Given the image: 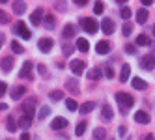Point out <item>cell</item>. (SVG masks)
I'll return each instance as SVG.
<instances>
[{
  "mask_svg": "<svg viewBox=\"0 0 155 140\" xmlns=\"http://www.w3.org/2000/svg\"><path fill=\"white\" fill-rule=\"evenodd\" d=\"M116 101L120 103V106H121V110H124V114H125L127 109H131V106L135 105V99H133V95H131V93H125V92H118V93H116Z\"/></svg>",
  "mask_w": 155,
  "mask_h": 140,
  "instance_id": "cell-1",
  "label": "cell"
},
{
  "mask_svg": "<svg viewBox=\"0 0 155 140\" xmlns=\"http://www.w3.org/2000/svg\"><path fill=\"white\" fill-rule=\"evenodd\" d=\"M21 106H23L25 116H28V118H32V120H34V116H36V99H34V97L25 99Z\"/></svg>",
  "mask_w": 155,
  "mask_h": 140,
  "instance_id": "cell-2",
  "label": "cell"
},
{
  "mask_svg": "<svg viewBox=\"0 0 155 140\" xmlns=\"http://www.w3.org/2000/svg\"><path fill=\"white\" fill-rule=\"evenodd\" d=\"M81 23H82V28L88 32V34H95V32L99 30V24H97V21H95V19L86 17V19H82V21H81Z\"/></svg>",
  "mask_w": 155,
  "mask_h": 140,
  "instance_id": "cell-3",
  "label": "cell"
},
{
  "mask_svg": "<svg viewBox=\"0 0 155 140\" xmlns=\"http://www.w3.org/2000/svg\"><path fill=\"white\" fill-rule=\"evenodd\" d=\"M140 67L146 69V71H151L155 67V54H146L140 58Z\"/></svg>",
  "mask_w": 155,
  "mask_h": 140,
  "instance_id": "cell-4",
  "label": "cell"
},
{
  "mask_svg": "<svg viewBox=\"0 0 155 140\" xmlns=\"http://www.w3.org/2000/svg\"><path fill=\"white\" fill-rule=\"evenodd\" d=\"M38 47H39L41 52H51L52 47H54V41H52L51 37H41L39 43H38Z\"/></svg>",
  "mask_w": 155,
  "mask_h": 140,
  "instance_id": "cell-5",
  "label": "cell"
},
{
  "mask_svg": "<svg viewBox=\"0 0 155 140\" xmlns=\"http://www.w3.org/2000/svg\"><path fill=\"white\" fill-rule=\"evenodd\" d=\"M15 32H17V34L21 36V37H23V39H30L32 37V34H30V30L26 28V24L23 23V21H21V23L15 26Z\"/></svg>",
  "mask_w": 155,
  "mask_h": 140,
  "instance_id": "cell-6",
  "label": "cell"
},
{
  "mask_svg": "<svg viewBox=\"0 0 155 140\" xmlns=\"http://www.w3.org/2000/svg\"><path fill=\"white\" fill-rule=\"evenodd\" d=\"M69 67H71V71H73L75 75H82L86 66H84V62H82V60H71Z\"/></svg>",
  "mask_w": 155,
  "mask_h": 140,
  "instance_id": "cell-7",
  "label": "cell"
},
{
  "mask_svg": "<svg viewBox=\"0 0 155 140\" xmlns=\"http://www.w3.org/2000/svg\"><path fill=\"white\" fill-rule=\"evenodd\" d=\"M65 88H68L71 93H79L81 92V84H79L77 79H68L65 80Z\"/></svg>",
  "mask_w": 155,
  "mask_h": 140,
  "instance_id": "cell-8",
  "label": "cell"
},
{
  "mask_svg": "<svg viewBox=\"0 0 155 140\" xmlns=\"http://www.w3.org/2000/svg\"><path fill=\"white\" fill-rule=\"evenodd\" d=\"M112 116H114V110H112V106L105 103V105L101 106V118H103L105 122H110V120H112Z\"/></svg>",
  "mask_w": 155,
  "mask_h": 140,
  "instance_id": "cell-9",
  "label": "cell"
},
{
  "mask_svg": "<svg viewBox=\"0 0 155 140\" xmlns=\"http://www.w3.org/2000/svg\"><path fill=\"white\" fill-rule=\"evenodd\" d=\"M41 21H43V9H41V8H38L36 11L30 15V23L34 24V26H38V24H41Z\"/></svg>",
  "mask_w": 155,
  "mask_h": 140,
  "instance_id": "cell-10",
  "label": "cell"
},
{
  "mask_svg": "<svg viewBox=\"0 0 155 140\" xmlns=\"http://www.w3.org/2000/svg\"><path fill=\"white\" fill-rule=\"evenodd\" d=\"M51 127L54 129V131H60V129H64V127H68V120L65 118H54L52 120V123H51Z\"/></svg>",
  "mask_w": 155,
  "mask_h": 140,
  "instance_id": "cell-11",
  "label": "cell"
},
{
  "mask_svg": "<svg viewBox=\"0 0 155 140\" xmlns=\"http://www.w3.org/2000/svg\"><path fill=\"white\" fill-rule=\"evenodd\" d=\"M101 28H103V32H105V34L107 36H110V34H112V32H114V21L112 19H105L103 21V23H101Z\"/></svg>",
  "mask_w": 155,
  "mask_h": 140,
  "instance_id": "cell-12",
  "label": "cell"
},
{
  "mask_svg": "<svg viewBox=\"0 0 155 140\" xmlns=\"http://www.w3.org/2000/svg\"><path fill=\"white\" fill-rule=\"evenodd\" d=\"M95 52H99V54H107V52H110V43L108 41H99L95 45Z\"/></svg>",
  "mask_w": 155,
  "mask_h": 140,
  "instance_id": "cell-13",
  "label": "cell"
},
{
  "mask_svg": "<svg viewBox=\"0 0 155 140\" xmlns=\"http://www.w3.org/2000/svg\"><path fill=\"white\" fill-rule=\"evenodd\" d=\"M0 67H2V71L9 73V71H12V67H13V58H12V56L2 58V62H0Z\"/></svg>",
  "mask_w": 155,
  "mask_h": 140,
  "instance_id": "cell-14",
  "label": "cell"
},
{
  "mask_svg": "<svg viewBox=\"0 0 155 140\" xmlns=\"http://www.w3.org/2000/svg\"><path fill=\"white\" fill-rule=\"evenodd\" d=\"M25 93H26V88H25V86H21V84H19V86H15V88L12 90V97H13L15 101H19V99L23 97Z\"/></svg>",
  "mask_w": 155,
  "mask_h": 140,
  "instance_id": "cell-15",
  "label": "cell"
},
{
  "mask_svg": "<svg viewBox=\"0 0 155 140\" xmlns=\"http://www.w3.org/2000/svg\"><path fill=\"white\" fill-rule=\"evenodd\" d=\"M135 122L137 123H150V114L144 112V110H138L135 114Z\"/></svg>",
  "mask_w": 155,
  "mask_h": 140,
  "instance_id": "cell-16",
  "label": "cell"
},
{
  "mask_svg": "<svg viewBox=\"0 0 155 140\" xmlns=\"http://www.w3.org/2000/svg\"><path fill=\"white\" fill-rule=\"evenodd\" d=\"M75 32H77V28H75L73 24H68V26L64 28V32H62V36H64V39H65V41H68V39H71V37L75 36Z\"/></svg>",
  "mask_w": 155,
  "mask_h": 140,
  "instance_id": "cell-17",
  "label": "cell"
},
{
  "mask_svg": "<svg viewBox=\"0 0 155 140\" xmlns=\"http://www.w3.org/2000/svg\"><path fill=\"white\" fill-rule=\"evenodd\" d=\"M32 62H25V66H23V69H21V73H19V77H23V79H30V71H32Z\"/></svg>",
  "mask_w": 155,
  "mask_h": 140,
  "instance_id": "cell-18",
  "label": "cell"
},
{
  "mask_svg": "<svg viewBox=\"0 0 155 140\" xmlns=\"http://www.w3.org/2000/svg\"><path fill=\"white\" fill-rule=\"evenodd\" d=\"M133 88H135V90H146L148 82L144 79H140V77H137V79H133Z\"/></svg>",
  "mask_w": 155,
  "mask_h": 140,
  "instance_id": "cell-19",
  "label": "cell"
},
{
  "mask_svg": "<svg viewBox=\"0 0 155 140\" xmlns=\"http://www.w3.org/2000/svg\"><path fill=\"white\" fill-rule=\"evenodd\" d=\"M131 77V66H121V73H120V80L121 82H127V79Z\"/></svg>",
  "mask_w": 155,
  "mask_h": 140,
  "instance_id": "cell-20",
  "label": "cell"
},
{
  "mask_svg": "<svg viewBox=\"0 0 155 140\" xmlns=\"http://www.w3.org/2000/svg\"><path fill=\"white\" fill-rule=\"evenodd\" d=\"M95 109V103L94 101H88V103H82L81 106H79V110L82 112V114H88V112H92Z\"/></svg>",
  "mask_w": 155,
  "mask_h": 140,
  "instance_id": "cell-21",
  "label": "cell"
},
{
  "mask_svg": "<svg viewBox=\"0 0 155 140\" xmlns=\"http://www.w3.org/2000/svg\"><path fill=\"white\" fill-rule=\"evenodd\" d=\"M26 11V4L25 2H13V13L15 15H23Z\"/></svg>",
  "mask_w": 155,
  "mask_h": 140,
  "instance_id": "cell-22",
  "label": "cell"
},
{
  "mask_svg": "<svg viewBox=\"0 0 155 140\" xmlns=\"http://www.w3.org/2000/svg\"><path fill=\"white\" fill-rule=\"evenodd\" d=\"M101 77H103V71L99 69V67H94L90 73H88V79H90V80H99Z\"/></svg>",
  "mask_w": 155,
  "mask_h": 140,
  "instance_id": "cell-23",
  "label": "cell"
},
{
  "mask_svg": "<svg viewBox=\"0 0 155 140\" xmlns=\"http://www.w3.org/2000/svg\"><path fill=\"white\" fill-rule=\"evenodd\" d=\"M77 49H79L81 52H88L90 45H88V41H86L84 37H79V39H77Z\"/></svg>",
  "mask_w": 155,
  "mask_h": 140,
  "instance_id": "cell-24",
  "label": "cell"
},
{
  "mask_svg": "<svg viewBox=\"0 0 155 140\" xmlns=\"http://www.w3.org/2000/svg\"><path fill=\"white\" fill-rule=\"evenodd\" d=\"M107 138V131L103 127H95V131H94V140H105Z\"/></svg>",
  "mask_w": 155,
  "mask_h": 140,
  "instance_id": "cell-25",
  "label": "cell"
},
{
  "mask_svg": "<svg viewBox=\"0 0 155 140\" xmlns=\"http://www.w3.org/2000/svg\"><path fill=\"white\" fill-rule=\"evenodd\" d=\"M148 21V9H138V13H137V23H140V24H144Z\"/></svg>",
  "mask_w": 155,
  "mask_h": 140,
  "instance_id": "cell-26",
  "label": "cell"
},
{
  "mask_svg": "<svg viewBox=\"0 0 155 140\" xmlns=\"http://www.w3.org/2000/svg\"><path fill=\"white\" fill-rule=\"evenodd\" d=\"M17 127H19V123H15L13 116H8V131H9V133H15Z\"/></svg>",
  "mask_w": 155,
  "mask_h": 140,
  "instance_id": "cell-27",
  "label": "cell"
},
{
  "mask_svg": "<svg viewBox=\"0 0 155 140\" xmlns=\"http://www.w3.org/2000/svg\"><path fill=\"white\" fill-rule=\"evenodd\" d=\"M150 37L148 36H144V34H140L138 37H137V45H140V47H146V45H150Z\"/></svg>",
  "mask_w": 155,
  "mask_h": 140,
  "instance_id": "cell-28",
  "label": "cell"
},
{
  "mask_svg": "<svg viewBox=\"0 0 155 140\" xmlns=\"http://www.w3.org/2000/svg\"><path fill=\"white\" fill-rule=\"evenodd\" d=\"M30 123H32V118H28V116H21V120H19V127L28 129V127H30Z\"/></svg>",
  "mask_w": 155,
  "mask_h": 140,
  "instance_id": "cell-29",
  "label": "cell"
},
{
  "mask_svg": "<svg viewBox=\"0 0 155 140\" xmlns=\"http://www.w3.org/2000/svg\"><path fill=\"white\" fill-rule=\"evenodd\" d=\"M54 24H56V19H54V15H47V17H45V26H47V28H54Z\"/></svg>",
  "mask_w": 155,
  "mask_h": 140,
  "instance_id": "cell-30",
  "label": "cell"
},
{
  "mask_svg": "<svg viewBox=\"0 0 155 140\" xmlns=\"http://www.w3.org/2000/svg\"><path fill=\"white\" fill-rule=\"evenodd\" d=\"M65 106H68V109L71 110V112H75V110H79V105H77L73 99H68V101H65Z\"/></svg>",
  "mask_w": 155,
  "mask_h": 140,
  "instance_id": "cell-31",
  "label": "cell"
},
{
  "mask_svg": "<svg viewBox=\"0 0 155 140\" xmlns=\"http://www.w3.org/2000/svg\"><path fill=\"white\" fill-rule=\"evenodd\" d=\"M84 131H86V123L82 122V123H79V125H77V129H75V135H77V136H82V135H84Z\"/></svg>",
  "mask_w": 155,
  "mask_h": 140,
  "instance_id": "cell-32",
  "label": "cell"
},
{
  "mask_svg": "<svg viewBox=\"0 0 155 140\" xmlns=\"http://www.w3.org/2000/svg\"><path fill=\"white\" fill-rule=\"evenodd\" d=\"M94 11H95V15L103 13V11H105V4H103V2H95V6H94Z\"/></svg>",
  "mask_w": 155,
  "mask_h": 140,
  "instance_id": "cell-33",
  "label": "cell"
},
{
  "mask_svg": "<svg viewBox=\"0 0 155 140\" xmlns=\"http://www.w3.org/2000/svg\"><path fill=\"white\" fill-rule=\"evenodd\" d=\"M120 15H121V19H124L125 23H127V19L131 17V9H129V8H121V11H120Z\"/></svg>",
  "mask_w": 155,
  "mask_h": 140,
  "instance_id": "cell-34",
  "label": "cell"
},
{
  "mask_svg": "<svg viewBox=\"0 0 155 140\" xmlns=\"http://www.w3.org/2000/svg\"><path fill=\"white\" fill-rule=\"evenodd\" d=\"M121 32H124V36H125V37H127V36H131V32H133L131 23H124V28H121Z\"/></svg>",
  "mask_w": 155,
  "mask_h": 140,
  "instance_id": "cell-35",
  "label": "cell"
},
{
  "mask_svg": "<svg viewBox=\"0 0 155 140\" xmlns=\"http://www.w3.org/2000/svg\"><path fill=\"white\" fill-rule=\"evenodd\" d=\"M51 97H52V101H60L64 97V93L60 90H54V92H51Z\"/></svg>",
  "mask_w": 155,
  "mask_h": 140,
  "instance_id": "cell-36",
  "label": "cell"
},
{
  "mask_svg": "<svg viewBox=\"0 0 155 140\" xmlns=\"http://www.w3.org/2000/svg\"><path fill=\"white\" fill-rule=\"evenodd\" d=\"M49 112H51V109H49V106H41V110H39L38 118H41V120H43V118H47V116H49Z\"/></svg>",
  "mask_w": 155,
  "mask_h": 140,
  "instance_id": "cell-37",
  "label": "cell"
},
{
  "mask_svg": "<svg viewBox=\"0 0 155 140\" xmlns=\"http://www.w3.org/2000/svg\"><path fill=\"white\" fill-rule=\"evenodd\" d=\"M62 52H64L65 56H69L71 52H73V47L69 45V43H64V47H62Z\"/></svg>",
  "mask_w": 155,
  "mask_h": 140,
  "instance_id": "cell-38",
  "label": "cell"
},
{
  "mask_svg": "<svg viewBox=\"0 0 155 140\" xmlns=\"http://www.w3.org/2000/svg\"><path fill=\"white\" fill-rule=\"evenodd\" d=\"M0 23H2V24L9 23V15H8L6 11H2V9H0Z\"/></svg>",
  "mask_w": 155,
  "mask_h": 140,
  "instance_id": "cell-39",
  "label": "cell"
},
{
  "mask_svg": "<svg viewBox=\"0 0 155 140\" xmlns=\"http://www.w3.org/2000/svg\"><path fill=\"white\" fill-rule=\"evenodd\" d=\"M12 49H13V52H19V54H21V52H25V49L21 47L17 41H13V43H12Z\"/></svg>",
  "mask_w": 155,
  "mask_h": 140,
  "instance_id": "cell-40",
  "label": "cell"
},
{
  "mask_svg": "<svg viewBox=\"0 0 155 140\" xmlns=\"http://www.w3.org/2000/svg\"><path fill=\"white\" fill-rule=\"evenodd\" d=\"M105 75H107L108 79H112V77H114V69H112V66H110V63L107 66V71H105Z\"/></svg>",
  "mask_w": 155,
  "mask_h": 140,
  "instance_id": "cell-41",
  "label": "cell"
},
{
  "mask_svg": "<svg viewBox=\"0 0 155 140\" xmlns=\"http://www.w3.org/2000/svg\"><path fill=\"white\" fill-rule=\"evenodd\" d=\"M54 6H56L58 11H65V8H68V4H64V2H56Z\"/></svg>",
  "mask_w": 155,
  "mask_h": 140,
  "instance_id": "cell-42",
  "label": "cell"
},
{
  "mask_svg": "<svg viewBox=\"0 0 155 140\" xmlns=\"http://www.w3.org/2000/svg\"><path fill=\"white\" fill-rule=\"evenodd\" d=\"M125 50H127V54H135V52H137L135 45H125Z\"/></svg>",
  "mask_w": 155,
  "mask_h": 140,
  "instance_id": "cell-43",
  "label": "cell"
},
{
  "mask_svg": "<svg viewBox=\"0 0 155 140\" xmlns=\"http://www.w3.org/2000/svg\"><path fill=\"white\" fill-rule=\"evenodd\" d=\"M6 90H8V86H6V82H0V97L6 93Z\"/></svg>",
  "mask_w": 155,
  "mask_h": 140,
  "instance_id": "cell-44",
  "label": "cell"
},
{
  "mask_svg": "<svg viewBox=\"0 0 155 140\" xmlns=\"http://www.w3.org/2000/svg\"><path fill=\"white\" fill-rule=\"evenodd\" d=\"M38 71H39L41 75H47V69H45V66H43V63H39V66H38Z\"/></svg>",
  "mask_w": 155,
  "mask_h": 140,
  "instance_id": "cell-45",
  "label": "cell"
},
{
  "mask_svg": "<svg viewBox=\"0 0 155 140\" xmlns=\"http://www.w3.org/2000/svg\"><path fill=\"white\" fill-rule=\"evenodd\" d=\"M151 4H153L151 0H142V6H146V8H148V6H151Z\"/></svg>",
  "mask_w": 155,
  "mask_h": 140,
  "instance_id": "cell-46",
  "label": "cell"
},
{
  "mask_svg": "<svg viewBox=\"0 0 155 140\" xmlns=\"http://www.w3.org/2000/svg\"><path fill=\"white\" fill-rule=\"evenodd\" d=\"M75 4H77V6H84L86 0H75Z\"/></svg>",
  "mask_w": 155,
  "mask_h": 140,
  "instance_id": "cell-47",
  "label": "cell"
},
{
  "mask_svg": "<svg viewBox=\"0 0 155 140\" xmlns=\"http://www.w3.org/2000/svg\"><path fill=\"white\" fill-rule=\"evenodd\" d=\"M0 110H8V105L2 103V101H0Z\"/></svg>",
  "mask_w": 155,
  "mask_h": 140,
  "instance_id": "cell-48",
  "label": "cell"
},
{
  "mask_svg": "<svg viewBox=\"0 0 155 140\" xmlns=\"http://www.w3.org/2000/svg\"><path fill=\"white\" fill-rule=\"evenodd\" d=\"M124 135H125V127L121 125V127H120V136H124Z\"/></svg>",
  "mask_w": 155,
  "mask_h": 140,
  "instance_id": "cell-49",
  "label": "cell"
},
{
  "mask_svg": "<svg viewBox=\"0 0 155 140\" xmlns=\"http://www.w3.org/2000/svg\"><path fill=\"white\" fill-rule=\"evenodd\" d=\"M21 140H30V135H28V133H25L23 136H21Z\"/></svg>",
  "mask_w": 155,
  "mask_h": 140,
  "instance_id": "cell-50",
  "label": "cell"
},
{
  "mask_svg": "<svg viewBox=\"0 0 155 140\" xmlns=\"http://www.w3.org/2000/svg\"><path fill=\"white\" fill-rule=\"evenodd\" d=\"M144 140H155V138H153V135H146V138H144Z\"/></svg>",
  "mask_w": 155,
  "mask_h": 140,
  "instance_id": "cell-51",
  "label": "cell"
},
{
  "mask_svg": "<svg viewBox=\"0 0 155 140\" xmlns=\"http://www.w3.org/2000/svg\"><path fill=\"white\" fill-rule=\"evenodd\" d=\"M153 36H155V24H153Z\"/></svg>",
  "mask_w": 155,
  "mask_h": 140,
  "instance_id": "cell-52",
  "label": "cell"
}]
</instances>
